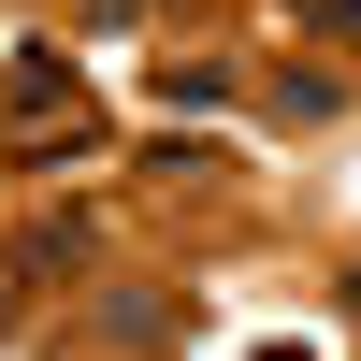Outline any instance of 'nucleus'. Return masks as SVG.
<instances>
[{"mask_svg":"<svg viewBox=\"0 0 361 361\" xmlns=\"http://www.w3.org/2000/svg\"><path fill=\"white\" fill-rule=\"evenodd\" d=\"M102 333H130V347H159V333H173V304H159V289H116V304H102Z\"/></svg>","mask_w":361,"mask_h":361,"instance_id":"nucleus-1","label":"nucleus"},{"mask_svg":"<svg viewBox=\"0 0 361 361\" xmlns=\"http://www.w3.org/2000/svg\"><path fill=\"white\" fill-rule=\"evenodd\" d=\"M304 15H318V29H361V0H304Z\"/></svg>","mask_w":361,"mask_h":361,"instance_id":"nucleus-2","label":"nucleus"}]
</instances>
